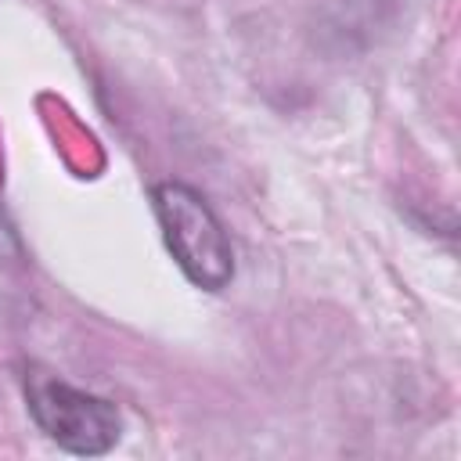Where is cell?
Segmentation results:
<instances>
[{
	"label": "cell",
	"instance_id": "1",
	"mask_svg": "<svg viewBox=\"0 0 461 461\" xmlns=\"http://www.w3.org/2000/svg\"><path fill=\"white\" fill-rule=\"evenodd\" d=\"M151 209L180 274L205 292L227 288L234 277V252L223 220L205 202V194L191 184L162 180L151 187Z\"/></svg>",
	"mask_w": 461,
	"mask_h": 461
},
{
	"label": "cell",
	"instance_id": "2",
	"mask_svg": "<svg viewBox=\"0 0 461 461\" xmlns=\"http://www.w3.org/2000/svg\"><path fill=\"white\" fill-rule=\"evenodd\" d=\"M25 403L40 432L68 454L101 457L122 436V418L112 400L83 393L50 371H25Z\"/></svg>",
	"mask_w": 461,
	"mask_h": 461
},
{
	"label": "cell",
	"instance_id": "3",
	"mask_svg": "<svg viewBox=\"0 0 461 461\" xmlns=\"http://www.w3.org/2000/svg\"><path fill=\"white\" fill-rule=\"evenodd\" d=\"M407 0H321L310 36L331 58H353L393 32Z\"/></svg>",
	"mask_w": 461,
	"mask_h": 461
}]
</instances>
